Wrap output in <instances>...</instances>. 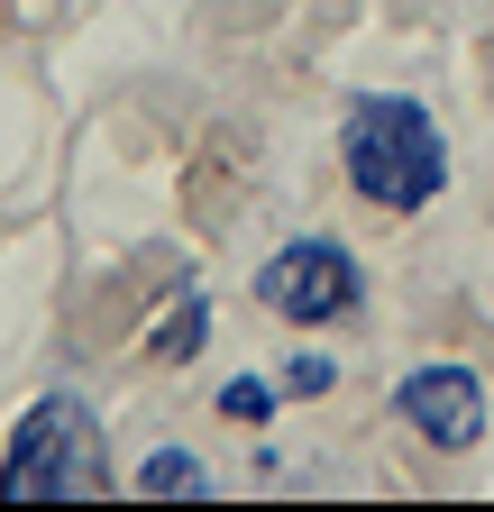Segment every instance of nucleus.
I'll return each instance as SVG.
<instances>
[{
  "instance_id": "f257e3e1",
  "label": "nucleus",
  "mask_w": 494,
  "mask_h": 512,
  "mask_svg": "<svg viewBox=\"0 0 494 512\" xmlns=\"http://www.w3.org/2000/svg\"><path fill=\"white\" fill-rule=\"evenodd\" d=\"M449 156H440V128H430L412 101L376 92V101H357L348 110V183L366 192V202H385V211H421L430 192H440Z\"/></svg>"
},
{
  "instance_id": "f03ea898",
  "label": "nucleus",
  "mask_w": 494,
  "mask_h": 512,
  "mask_svg": "<svg viewBox=\"0 0 494 512\" xmlns=\"http://www.w3.org/2000/svg\"><path fill=\"white\" fill-rule=\"evenodd\" d=\"M110 485V458H101V421L74 403V394H46L19 439H10V458H0V494L10 503H83Z\"/></svg>"
},
{
  "instance_id": "7ed1b4c3",
  "label": "nucleus",
  "mask_w": 494,
  "mask_h": 512,
  "mask_svg": "<svg viewBox=\"0 0 494 512\" xmlns=\"http://www.w3.org/2000/svg\"><path fill=\"white\" fill-rule=\"evenodd\" d=\"M257 293H266V311H284V320H339V311H357V266H348V247L302 238V247H275V256H266Z\"/></svg>"
},
{
  "instance_id": "20e7f679",
  "label": "nucleus",
  "mask_w": 494,
  "mask_h": 512,
  "mask_svg": "<svg viewBox=\"0 0 494 512\" xmlns=\"http://www.w3.org/2000/svg\"><path fill=\"white\" fill-rule=\"evenodd\" d=\"M403 421H412L430 448H476V430H485V384H476L467 366H421V375L403 384Z\"/></svg>"
},
{
  "instance_id": "39448f33",
  "label": "nucleus",
  "mask_w": 494,
  "mask_h": 512,
  "mask_svg": "<svg viewBox=\"0 0 494 512\" xmlns=\"http://www.w3.org/2000/svg\"><path fill=\"white\" fill-rule=\"evenodd\" d=\"M193 485H202L193 458H174V448H165V458H147V494H193Z\"/></svg>"
},
{
  "instance_id": "423d86ee",
  "label": "nucleus",
  "mask_w": 494,
  "mask_h": 512,
  "mask_svg": "<svg viewBox=\"0 0 494 512\" xmlns=\"http://www.w3.org/2000/svg\"><path fill=\"white\" fill-rule=\"evenodd\" d=\"M193 339H202V311L183 302V311L165 320V339H156V357H193Z\"/></svg>"
},
{
  "instance_id": "0eeeda50",
  "label": "nucleus",
  "mask_w": 494,
  "mask_h": 512,
  "mask_svg": "<svg viewBox=\"0 0 494 512\" xmlns=\"http://www.w3.org/2000/svg\"><path fill=\"white\" fill-rule=\"evenodd\" d=\"M220 403H229V421H257V412H266V384H229Z\"/></svg>"
},
{
  "instance_id": "6e6552de",
  "label": "nucleus",
  "mask_w": 494,
  "mask_h": 512,
  "mask_svg": "<svg viewBox=\"0 0 494 512\" xmlns=\"http://www.w3.org/2000/svg\"><path fill=\"white\" fill-rule=\"evenodd\" d=\"M284 384H293V394H321V384H330V366H321V357H302V366H284Z\"/></svg>"
}]
</instances>
